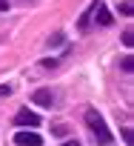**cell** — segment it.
I'll return each mask as SVG.
<instances>
[{
    "instance_id": "4",
    "label": "cell",
    "mask_w": 134,
    "mask_h": 146,
    "mask_svg": "<svg viewBox=\"0 0 134 146\" xmlns=\"http://www.w3.org/2000/svg\"><path fill=\"white\" fill-rule=\"evenodd\" d=\"M34 103H40V106H51V92H49V89H37V92H34Z\"/></svg>"
},
{
    "instance_id": "9",
    "label": "cell",
    "mask_w": 134,
    "mask_h": 146,
    "mask_svg": "<svg viewBox=\"0 0 134 146\" xmlns=\"http://www.w3.org/2000/svg\"><path fill=\"white\" fill-rule=\"evenodd\" d=\"M9 9V3H6V0H0V12H6Z\"/></svg>"
},
{
    "instance_id": "6",
    "label": "cell",
    "mask_w": 134,
    "mask_h": 146,
    "mask_svg": "<svg viewBox=\"0 0 134 146\" xmlns=\"http://www.w3.org/2000/svg\"><path fill=\"white\" fill-rule=\"evenodd\" d=\"M120 12H123V15H131V12H134V6L125 0V3H120Z\"/></svg>"
},
{
    "instance_id": "8",
    "label": "cell",
    "mask_w": 134,
    "mask_h": 146,
    "mask_svg": "<svg viewBox=\"0 0 134 146\" xmlns=\"http://www.w3.org/2000/svg\"><path fill=\"white\" fill-rule=\"evenodd\" d=\"M3 95H12V86H0V98Z\"/></svg>"
},
{
    "instance_id": "2",
    "label": "cell",
    "mask_w": 134,
    "mask_h": 146,
    "mask_svg": "<svg viewBox=\"0 0 134 146\" xmlns=\"http://www.w3.org/2000/svg\"><path fill=\"white\" fill-rule=\"evenodd\" d=\"M14 143L17 146H43V137L37 135V132H26V129H20V132H14Z\"/></svg>"
},
{
    "instance_id": "10",
    "label": "cell",
    "mask_w": 134,
    "mask_h": 146,
    "mask_svg": "<svg viewBox=\"0 0 134 146\" xmlns=\"http://www.w3.org/2000/svg\"><path fill=\"white\" fill-rule=\"evenodd\" d=\"M63 146H80V143H77V140H66Z\"/></svg>"
},
{
    "instance_id": "7",
    "label": "cell",
    "mask_w": 134,
    "mask_h": 146,
    "mask_svg": "<svg viewBox=\"0 0 134 146\" xmlns=\"http://www.w3.org/2000/svg\"><path fill=\"white\" fill-rule=\"evenodd\" d=\"M123 43L131 49V43H134V35H131V32H125V35H123Z\"/></svg>"
},
{
    "instance_id": "5",
    "label": "cell",
    "mask_w": 134,
    "mask_h": 146,
    "mask_svg": "<svg viewBox=\"0 0 134 146\" xmlns=\"http://www.w3.org/2000/svg\"><path fill=\"white\" fill-rule=\"evenodd\" d=\"M97 23H100V26H111V15H108V9H103V6L97 9Z\"/></svg>"
},
{
    "instance_id": "1",
    "label": "cell",
    "mask_w": 134,
    "mask_h": 146,
    "mask_svg": "<svg viewBox=\"0 0 134 146\" xmlns=\"http://www.w3.org/2000/svg\"><path fill=\"white\" fill-rule=\"evenodd\" d=\"M86 123H89V129L94 132L97 143H111V140H114L111 129L106 126V120H103V115H100L97 109H89V112H86Z\"/></svg>"
},
{
    "instance_id": "3",
    "label": "cell",
    "mask_w": 134,
    "mask_h": 146,
    "mask_svg": "<svg viewBox=\"0 0 134 146\" xmlns=\"http://www.w3.org/2000/svg\"><path fill=\"white\" fill-rule=\"evenodd\" d=\"M14 123L17 126H40V115H34L32 109H20L14 115Z\"/></svg>"
}]
</instances>
